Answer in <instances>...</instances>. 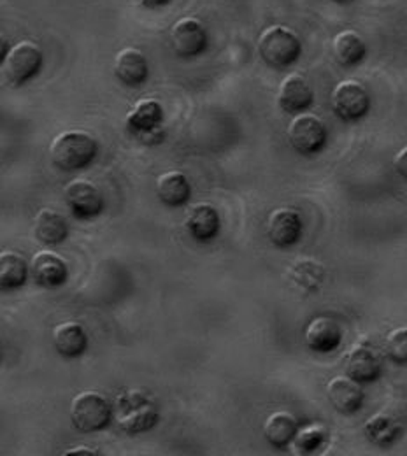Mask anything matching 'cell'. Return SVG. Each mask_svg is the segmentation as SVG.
Here are the masks:
<instances>
[{
  "label": "cell",
  "instance_id": "1",
  "mask_svg": "<svg viewBox=\"0 0 407 456\" xmlns=\"http://www.w3.org/2000/svg\"><path fill=\"white\" fill-rule=\"evenodd\" d=\"M97 151V141L83 130L60 134L50 148L53 164L63 171H79L88 167L95 160Z\"/></svg>",
  "mask_w": 407,
  "mask_h": 456
},
{
  "label": "cell",
  "instance_id": "2",
  "mask_svg": "<svg viewBox=\"0 0 407 456\" xmlns=\"http://www.w3.org/2000/svg\"><path fill=\"white\" fill-rule=\"evenodd\" d=\"M258 53L267 65L274 69H285L298 60L302 53V45L290 28L283 25H273L262 32L258 39Z\"/></svg>",
  "mask_w": 407,
  "mask_h": 456
},
{
  "label": "cell",
  "instance_id": "3",
  "mask_svg": "<svg viewBox=\"0 0 407 456\" xmlns=\"http://www.w3.org/2000/svg\"><path fill=\"white\" fill-rule=\"evenodd\" d=\"M43 65V52L32 41L18 43L2 58L0 77L7 86H21L30 81Z\"/></svg>",
  "mask_w": 407,
  "mask_h": 456
},
{
  "label": "cell",
  "instance_id": "4",
  "mask_svg": "<svg viewBox=\"0 0 407 456\" xmlns=\"http://www.w3.org/2000/svg\"><path fill=\"white\" fill-rule=\"evenodd\" d=\"M111 416L110 402L95 392H83L70 403V419L81 432H99L106 428Z\"/></svg>",
  "mask_w": 407,
  "mask_h": 456
},
{
  "label": "cell",
  "instance_id": "5",
  "mask_svg": "<svg viewBox=\"0 0 407 456\" xmlns=\"http://www.w3.org/2000/svg\"><path fill=\"white\" fill-rule=\"evenodd\" d=\"M126 128L132 135H135L144 144L160 142L162 123H164V111L157 101H139L134 110L126 114Z\"/></svg>",
  "mask_w": 407,
  "mask_h": 456
},
{
  "label": "cell",
  "instance_id": "6",
  "mask_svg": "<svg viewBox=\"0 0 407 456\" xmlns=\"http://www.w3.org/2000/svg\"><path fill=\"white\" fill-rule=\"evenodd\" d=\"M289 141L291 148L300 155H314L327 142L325 123L314 114H298L289 126Z\"/></svg>",
  "mask_w": 407,
  "mask_h": 456
},
{
  "label": "cell",
  "instance_id": "7",
  "mask_svg": "<svg viewBox=\"0 0 407 456\" xmlns=\"http://www.w3.org/2000/svg\"><path fill=\"white\" fill-rule=\"evenodd\" d=\"M332 108L345 121H356L369 113L370 97L367 88L354 79L341 81L332 92Z\"/></svg>",
  "mask_w": 407,
  "mask_h": 456
},
{
  "label": "cell",
  "instance_id": "8",
  "mask_svg": "<svg viewBox=\"0 0 407 456\" xmlns=\"http://www.w3.org/2000/svg\"><path fill=\"white\" fill-rule=\"evenodd\" d=\"M65 202L79 220H90L102 213L104 199L99 188L86 179H74L65 186Z\"/></svg>",
  "mask_w": 407,
  "mask_h": 456
},
{
  "label": "cell",
  "instance_id": "9",
  "mask_svg": "<svg viewBox=\"0 0 407 456\" xmlns=\"http://www.w3.org/2000/svg\"><path fill=\"white\" fill-rule=\"evenodd\" d=\"M171 43L179 57H197L208 48V34L199 20L183 18L171 30Z\"/></svg>",
  "mask_w": 407,
  "mask_h": 456
},
{
  "label": "cell",
  "instance_id": "10",
  "mask_svg": "<svg viewBox=\"0 0 407 456\" xmlns=\"http://www.w3.org/2000/svg\"><path fill=\"white\" fill-rule=\"evenodd\" d=\"M346 374L358 383H372L381 374V356L369 344H356L346 356Z\"/></svg>",
  "mask_w": 407,
  "mask_h": 456
},
{
  "label": "cell",
  "instance_id": "11",
  "mask_svg": "<svg viewBox=\"0 0 407 456\" xmlns=\"http://www.w3.org/2000/svg\"><path fill=\"white\" fill-rule=\"evenodd\" d=\"M343 332L339 323L330 316H316L305 329V344L311 351L330 353L339 347Z\"/></svg>",
  "mask_w": 407,
  "mask_h": 456
},
{
  "label": "cell",
  "instance_id": "12",
  "mask_svg": "<svg viewBox=\"0 0 407 456\" xmlns=\"http://www.w3.org/2000/svg\"><path fill=\"white\" fill-rule=\"evenodd\" d=\"M302 220L293 209H276L267 220V235L278 248H289L300 239Z\"/></svg>",
  "mask_w": 407,
  "mask_h": 456
},
{
  "label": "cell",
  "instance_id": "13",
  "mask_svg": "<svg viewBox=\"0 0 407 456\" xmlns=\"http://www.w3.org/2000/svg\"><path fill=\"white\" fill-rule=\"evenodd\" d=\"M313 99H314L313 90L305 81V77H302L300 74H290L281 81L280 92H278V102L283 111L302 113L313 104Z\"/></svg>",
  "mask_w": 407,
  "mask_h": 456
},
{
  "label": "cell",
  "instance_id": "14",
  "mask_svg": "<svg viewBox=\"0 0 407 456\" xmlns=\"http://www.w3.org/2000/svg\"><path fill=\"white\" fill-rule=\"evenodd\" d=\"M327 395L334 409L341 414H353L363 403V392L360 383L349 376H336L327 385Z\"/></svg>",
  "mask_w": 407,
  "mask_h": 456
},
{
  "label": "cell",
  "instance_id": "15",
  "mask_svg": "<svg viewBox=\"0 0 407 456\" xmlns=\"http://www.w3.org/2000/svg\"><path fill=\"white\" fill-rule=\"evenodd\" d=\"M32 278L37 285L57 288L67 281V264L57 253L39 251L30 262Z\"/></svg>",
  "mask_w": 407,
  "mask_h": 456
},
{
  "label": "cell",
  "instance_id": "16",
  "mask_svg": "<svg viewBox=\"0 0 407 456\" xmlns=\"http://www.w3.org/2000/svg\"><path fill=\"white\" fill-rule=\"evenodd\" d=\"M184 227L195 240L208 242L220 232V215L211 204H197L190 209Z\"/></svg>",
  "mask_w": 407,
  "mask_h": 456
},
{
  "label": "cell",
  "instance_id": "17",
  "mask_svg": "<svg viewBox=\"0 0 407 456\" xmlns=\"http://www.w3.org/2000/svg\"><path fill=\"white\" fill-rule=\"evenodd\" d=\"M148 74V61L135 48H125L115 58V76L126 86H141Z\"/></svg>",
  "mask_w": 407,
  "mask_h": 456
},
{
  "label": "cell",
  "instance_id": "18",
  "mask_svg": "<svg viewBox=\"0 0 407 456\" xmlns=\"http://www.w3.org/2000/svg\"><path fill=\"white\" fill-rule=\"evenodd\" d=\"M53 344L61 356L76 358L86 351L88 338L85 329L76 322L60 323L53 330Z\"/></svg>",
  "mask_w": 407,
  "mask_h": 456
},
{
  "label": "cell",
  "instance_id": "19",
  "mask_svg": "<svg viewBox=\"0 0 407 456\" xmlns=\"http://www.w3.org/2000/svg\"><path fill=\"white\" fill-rule=\"evenodd\" d=\"M157 193L166 206L179 208L190 200L191 186L183 172H164L157 179Z\"/></svg>",
  "mask_w": 407,
  "mask_h": 456
},
{
  "label": "cell",
  "instance_id": "20",
  "mask_svg": "<svg viewBox=\"0 0 407 456\" xmlns=\"http://www.w3.org/2000/svg\"><path fill=\"white\" fill-rule=\"evenodd\" d=\"M34 233L39 242L55 246L65 240L69 228L60 213L53 209H41L34 220Z\"/></svg>",
  "mask_w": 407,
  "mask_h": 456
},
{
  "label": "cell",
  "instance_id": "21",
  "mask_svg": "<svg viewBox=\"0 0 407 456\" xmlns=\"http://www.w3.org/2000/svg\"><path fill=\"white\" fill-rule=\"evenodd\" d=\"M297 430L298 423L295 416H291L287 411H278L271 414L264 425V436L274 448H287L291 444Z\"/></svg>",
  "mask_w": 407,
  "mask_h": 456
},
{
  "label": "cell",
  "instance_id": "22",
  "mask_svg": "<svg viewBox=\"0 0 407 456\" xmlns=\"http://www.w3.org/2000/svg\"><path fill=\"white\" fill-rule=\"evenodd\" d=\"M363 432L370 443H374L378 446H390L401 436L403 427L390 414L378 412L365 421Z\"/></svg>",
  "mask_w": 407,
  "mask_h": 456
},
{
  "label": "cell",
  "instance_id": "23",
  "mask_svg": "<svg viewBox=\"0 0 407 456\" xmlns=\"http://www.w3.org/2000/svg\"><path fill=\"white\" fill-rule=\"evenodd\" d=\"M332 50H334V57L343 67H353L365 57V43L353 30L339 32L334 37Z\"/></svg>",
  "mask_w": 407,
  "mask_h": 456
},
{
  "label": "cell",
  "instance_id": "24",
  "mask_svg": "<svg viewBox=\"0 0 407 456\" xmlns=\"http://www.w3.org/2000/svg\"><path fill=\"white\" fill-rule=\"evenodd\" d=\"M28 276V265L25 258L12 251L0 255V286L2 289H16L25 285Z\"/></svg>",
  "mask_w": 407,
  "mask_h": 456
},
{
  "label": "cell",
  "instance_id": "25",
  "mask_svg": "<svg viewBox=\"0 0 407 456\" xmlns=\"http://www.w3.org/2000/svg\"><path fill=\"white\" fill-rule=\"evenodd\" d=\"M159 419V411L151 403H141L134 412L125 414L121 419H118L121 430L126 434H139L148 428H151Z\"/></svg>",
  "mask_w": 407,
  "mask_h": 456
},
{
  "label": "cell",
  "instance_id": "26",
  "mask_svg": "<svg viewBox=\"0 0 407 456\" xmlns=\"http://www.w3.org/2000/svg\"><path fill=\"white\" fill-rule=\"evenodd\" d=\"M327 430L322 425H307L302 430H297L291 441V450L297 455H309L323 444Z\"/></svg>",
  "mask_w": 407,
  "mask_h": 456
},
{
  "label": "cell",
  "instance_id": "27",
  "mask_svg": "<svg viewBox=\"0 0 407 456\" xmlns=\"http://www.w3.org/2000/svg\"><path fill=\"white\" fill-rule=\"evenodd\" d=\"M291 276L298 285L313 289L323 280V265L313 260H300L298 264L293 265Z\"/></svg>",
  "mask_w": 407,
  "mask_h": 456
},
{
  "label": "cell",
  "instance_id": "28",
  "mask_svg": "<svg viewBox=\"0 0 407 456\" xmlns=\"http://www.w3.org/2000/svg\"><path fill=\"white\" fill-rule=\"evenodd\" d=\"M385 351L395 363H407V327H399L387 336Z\"/></svg>",
  "mask_w": 407,
  "mask_h": 456
},
{
  "label": "cell",
  "instance_id": "29",
  "mask_svg": "<svg viewBox=\"0 0 407 456\" xmlns=\"http://www.w3.org/2000/svg\"><path fill=\"white\" fill-rule=\"evenodd\" d=\"M394 167L404 179H407V146H404L394 159Z\"/></svg>",
  "mask_w": 407,
  "mask_h": 456
},
{
  "label": "cell",
  "instance_id": "30",
  "mask_svg": "<svg viewBox=\"0 0 407 456\" xmlns=\"http://www.w3.org/2000/svg\"><path fill=\"white\" fill-rule=\"evenodd\" d=\"M65 456H72V455H86V456H95L99 455V453H95L94 450H90V448H86V446H77V448H72V450H69V452H65L63 453Z\"/></svg>",
  "mask_w": 407,
  "mask_h": 456
},
{
  "label": "cell",
  "instance_id": "31",
  "mask_svg": "<svg viewBox=\"0 0 407 456\" xmlns=\"http://www.w3.org/2000/svg\"><path fill=\"white\" fill-rule=\"evenodd\" d=\"M141 5L148 7V9H157V7H162V5H167L171 0H137Z\"/></svg>",
  "mask_w": 407,
  "mask_h": 456
},
{
  "label": "cell",
  "instance_id": "32",
  "mask_svg": "<svg viewBox=\"0 0 407 456\" xmlns=\"http://www.w3.org/2000/svg\"><path fill=\"white\" fill-rule=\"evenodd\" d=\"M336 2H351V0H336Z\"/></svg>",
  "mask_w": 407,
  "mask_h": 456
}]
</instances>
